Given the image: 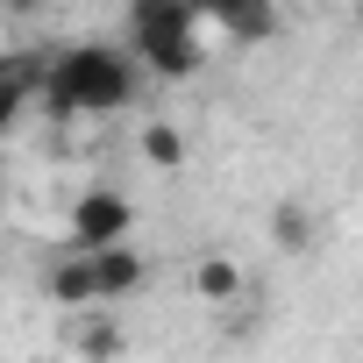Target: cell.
I'll use <instances>...</instances> for the list:
<instances>
[{
	"instance_id": "cell-1",
	"label": "cell",
	"mask_w": 363,
	"mask_h": 363,
	"mask_svg": "<svg viewBox=\"0 0 363 363\" xmlns=\"http://www.w3.org/2000/svg\"><path fill=\"white\" fill-rule=\"evenodd\" d=\"M143 93V57L128 43H72L43 65L36 100L57 121H93V114H121Z\"/></svg>"
},
{
	"instance_id": "cell-2",
	"label": "cell",
	"mask_w": 363,
	"mask_h": 363,
	"mask_svg": "<svg viewBox=\"0 0 363 363\" xmlns=\"http://www.w3.org/2000/svg\"><path fill=\"white\" fill-rule=\"evenodd\" d=\"M207 22L193 0H128V50L143 57L150 79H171L186 86L200 65H207Z\"/></svg>"
},
{
	"instance_id": "cell-3",
	"label": "cell",
	"mask_w": 363,
	"mask_h": 363,
	"mask_svg": "<svg viewBox=\"0 0 363 363\" xmlns=\"http://www.w3.org/2000/svg\"><path fill=\"white\" fill-rule=\"evenodd\" d=\"M135 228V200L114 193V186H93L72 200V250H107V242H128Z\"/></svg>"
},
{
	"instance_id": "cell-4",
	"label": "cell",
	"mask_w": 363,
	"mask_h": 363,
	"mask_svg": "<svg viewBox=\"0 0 363 363\" xmlns=\"http://www.w3.org/2000/svg\"><path fill=\"white\" fill-rule=\"evenodd\" d=\"M86 257H93V278H100V299H107V306L150 285V257H143L135 242H107V250H86Z\"/></svg>"
},
{
	"instance_id": "cell-5",
	"label": "cell",
	"mask_w": 363,
	"mask_h": 363,
	"mask_svg": "<svg viewBox=\"0 0 363 363\" xmlns=\"http://www.w3.org/2000/svg\"><path fill=\"white\" fill-rule=\"evenodd\" d=\"M121 349H128V335H121V320L107 306H79L72 313V356L79 363H114Z\"/></svg>"
},
{
	"instance_id": "cell-6",
	"label": "cell",
	"mask_w": 363,
	"mask_h": 363,
	"mask_svg": "<svg viewBox=\"0 0 363 363\" xmlns=\"http://www.w3.org/2000/svg\"><path fill=\"white\" fill-rule=\"evenodd\" d=\"M43 292H50L57 306H72V313H79V306H107V299H100V278H93V257H86V250L57 257V264H50V278H43Z\"/></svg>"
},
{
	"instance_id": "cell-7",
	"label": "cell",
	"mask_w": 363,
	"mask_h": 363,
	"mask_svg": "<svg viewBox=\"0 0 363 363\" xmlns=\"http://www.w3.org/2000/svg\"><path fill=\"white\" fill-rule=\"evenodd\" d=\"M235 50H257V43H271L278 29H285V15H278V0H235V8L214 22Z\"/></svg>"
},
{
	"instance_id": "cell-8",
	"label": "cell",
	"mask_w": 363,
	"mask_h": 363,
	"mask_svg": "<svg viewBox=\"0 0 363 363\" xmlns=\"http://www.w3.org/2000/svg\"><path fill=\"white\" fill-rule=\"evenodd\" d=\"M242 285H250V271H242L235 257H200V264H193V292H200L207 306H228V299H242Z\"/></svg>"
},
{
	"instance_id": "cell-9",
	"label": "cell",
	"mask_w": 363,
	"mask_h": 363,
	"mask_svg": "<svg viewBox=\"0 0 363 363\" xmlns=\"http://www.w3.org/2000/svg\"><path fill=\"white\" fill-rule=\"evenodd\" d=\"M271 242H278L285 257H306V250L320 242V221H313L299 200H285V207H271Z\"/></svg>"
},
{
	"instance_id": "cell-10",
	"label": "cell",
	"mask_w": 363,
	"mask_h": 363,
	"mask_svg": "<svg viewBox=\"0 0 363 363\" xmlns=\"http://www.w3.org/2000/svg\"><path fill=\"white\" fill-rule=\"evenodd\" d=\"M36 86H43V65H0V135L22 121V107L36 100Z\"/></svg>"
},
{
	"instance_id": "cell-11",
	"label": "cell",
	"mask_w": 363,
	"mask_h": 363,
	"mask_svg": "<svg viewBox=\"0 0 363 363\" xmlns=\"http://www.w3.org/2000/svg\"><path fill=\"white\" fill-rule=\"evenodd\" d=\"M143 157L157 171H178V164H186V135H178L171 121H143Z\"/></svg>"
},
{
	"instance_id": "cell-12",
	"label": "cell",
	"mask_w": 363,
	"mask_h": 363,
	"mask_svg": "<svg viewBox=\"0 0 363 363\" xmlns=\"http://www.w3.org/2000/svg\"><path fill=\"white\" fill-rule=\"evenodd\" d=\"M193 8H200V22H221V15L235 8V0H193Z\"/></svg>"
},
{
	"instance_id": "cell-13",
	"label": "cell",
	"mask_w": 363,
	"mask_h": 363,
	"mask_svg": "<svg viewBox=\"0 0 363 363\" xmlns=\"http://www.w3.org/2000/svg\"><path fill=\"white\" fill-rule=\"evenodd\" d=\"M0 8H8V15H36V0H0Z\"/></svg>"
}]
</instances>
